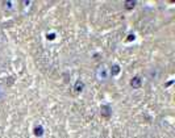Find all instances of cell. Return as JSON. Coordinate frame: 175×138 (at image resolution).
<instances>
[{
    "label": "cell",
    "instance_id": "10",
    "mask_svg": "<svg viewBox=\"0 0 175 138\" xmlns=\"http://www.w3.org/2000/svg\"><path fill=\"white\" fill-rule=\"evenodd\" d=\"M47 38H50V39L55 38V34H47Z\"/></svg>",
    "mask_w": 175,
    "mask_h": 138
},
{
    "label": "cell",
    "instance_id": "9",
    "mask_svg": "<svg viewBox=\"0 0 175 138\" xmlns=\"http://www.w3.org/2000/svg\"><path fill=\"white\" fill-rule=\"evenodd\" d=\"M134 39V34H129L128 36V41H133Z\"/></svg>",
    "mask_w": 175,
    "mask_h": 138
},
{
    "label": "cell",
    "instance_id": "2",
    "mask_svg": "<svg viewBox=\"0 0 175 138\" xmlns=\"http://www.w3.org/2000/svg\"><path fill=\"white\" fill-rule=\"evenodd\" d=\"M100 114H101L103 117H105V118L111 117V114H112V109H111V107L107 105V104L101 105V108H100Z\"/></svg>",
    "mask_w": 175,
    "mask_h": 138
},
{
    "label": "cell",
    "instance_id": "7",
    "mask_svg": "<svg viewBox=\"0 0 175 138\" xmlns=\"http://www.w3.org/2000/svg\"><path fill=\"white\" fill-rule=\"evenodd\" d=\"M134 5H136V1H125L124 3V7H125L126 9H132V8H134Z\"/></svg>",
    "mask_w": 175,
    "mask_h": 138
},
{
    "label": "cell",
    "instance_id": "4",
    "mask_svg": "<svg viewBox=\"0 0 175 138\" xmlns=\"http://www.w3.org/2000/svg\"><path fill=\"white\" fill-rule=\"evenodd\" d=\"M44 126L42 125H36L34 126V129H33V134H34L36 137H41V136H44Z\"/></svg>",
    "mask_w": 175,
    "mask_h": 138
},
{
    "label": "cell",
    "instance_id": "5",
    "mask_svg": "<svg viewBox=\"0 0 175 138\" xmlns=\"http://www.w3.org/2000/svg\"><path fill=\"white\" fill-rule=\"evenodd\" d=\"M84 88V83L82 80H77L75 82V86H74V92L75 94H79V92H82Z\"/></svg>",
    "mask_w": 175,
    "mask_h": 138
},
{
    "label": "cell",
    "instance_id": "8",
    "mask_svg": "<svg viewBox=\"0 0 175 138\" xmlns=\"http://www.w3.org/2000/svg\"><path fill=\"white\" fill-rule=\"evenodd\" d=\"M3 97H4V89H3V87L0 86V100H1Z\"/></svg>",
    "mask_w": 175,
    "mask_h": 138
},
{
    "label": "cell",
    "instance_id": "6",
    "mask_svg": "<svg viewBox=\"0 0 175 138\" xmlns=\"http://www.w3.org/2000/svg\"><path fill=\"white\" fill-rule=\"evenodd\" d=\"M118 72H120V66H118V64H112V69H111V72H109V74L118 75Z\"/></svg>",
    "mask_w": 175,
    "mask_h": 138
},
{
    "label": "cell",
    "instance_id": "3",
    "mask_svg": "<svg viewBox=\"0 0 175 138\" xmlns=\"http://www.w3.org/2000/svg\"><path fill=\"white\" fill-rule=\"evenodd\" d=\"M141 86H142V80H141L140 77L132 78V80H131V87H133V88H140Z\"/></svg>",
    "mask_w": 175,
    "mask_h": 138
},
{
    "label": "cell",
    "instance_id": "1",
    "mask_svg": "<svg viewBox=\"0 0 175 138\" xmlns=\"http://www.w3.org/2000/svg\"><path fill=\"white\" fill-rule=\"evenodd\" d=\"M109 75L111 74H109V71H108L105 64H100V66L96 69V79L99 82H101V83H105V82L108 80Z\"/></svg>",
    "mask_w": 175,
    "mask_h": 138
}]
</instances>
